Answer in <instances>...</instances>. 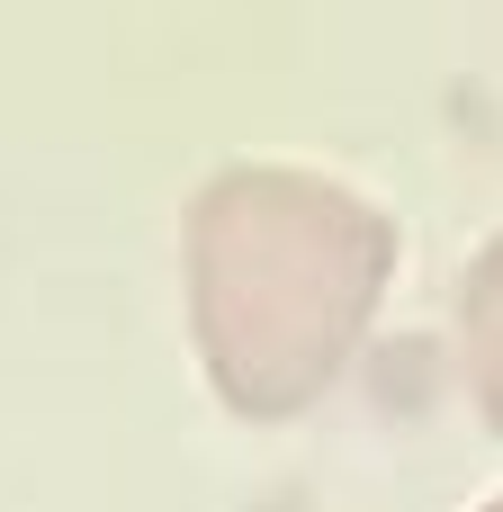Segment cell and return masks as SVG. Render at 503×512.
<instances>
[{
	"mask_svg": "<svg viewBox=\"0 0 503 512\" xmlns=\"http://www.w3.org/2000/svg\"><path fill=\"white\" fill-rule=\"evenodd\" d=\"M180 279L216 405L243 423H288L360 360L396 288V225L333 171L234 162L189 189Z\"/></svg>",
	"mask_w": 503,
	"mask_h": 512,
	"instance_id": "1",
	"label": "cell"
},
{
	"mask_svg": "<svg viewBox=\"0 0 503 512\" xmlns=\"http://www.w3.org/2000/svg\"><path fill=\"white\" fill-rule=\"evenodd\" d=\"M459 369H468L477 414L503 432V234L477 243V261L459 279Z\"/></svg>",
	"mask_w": 503,
	"mask_h": 512,
	"instance_id": "2",
	"label": "cell"
},
{
	"mask_svg": "<svg viewBox=\"0 0 503 512\" xmlns=\"http://www.w3.org/2000/svg\"><path fill=\"white\" fill-rule=\"evenodd\" d=\"M486 512H503V495H495V504H486Z\"/></svg>",
	"mask_w": 503,
	"mask_h": 512,
	"instance_id": "3",
	"label": "cell"
}]
</instances>
